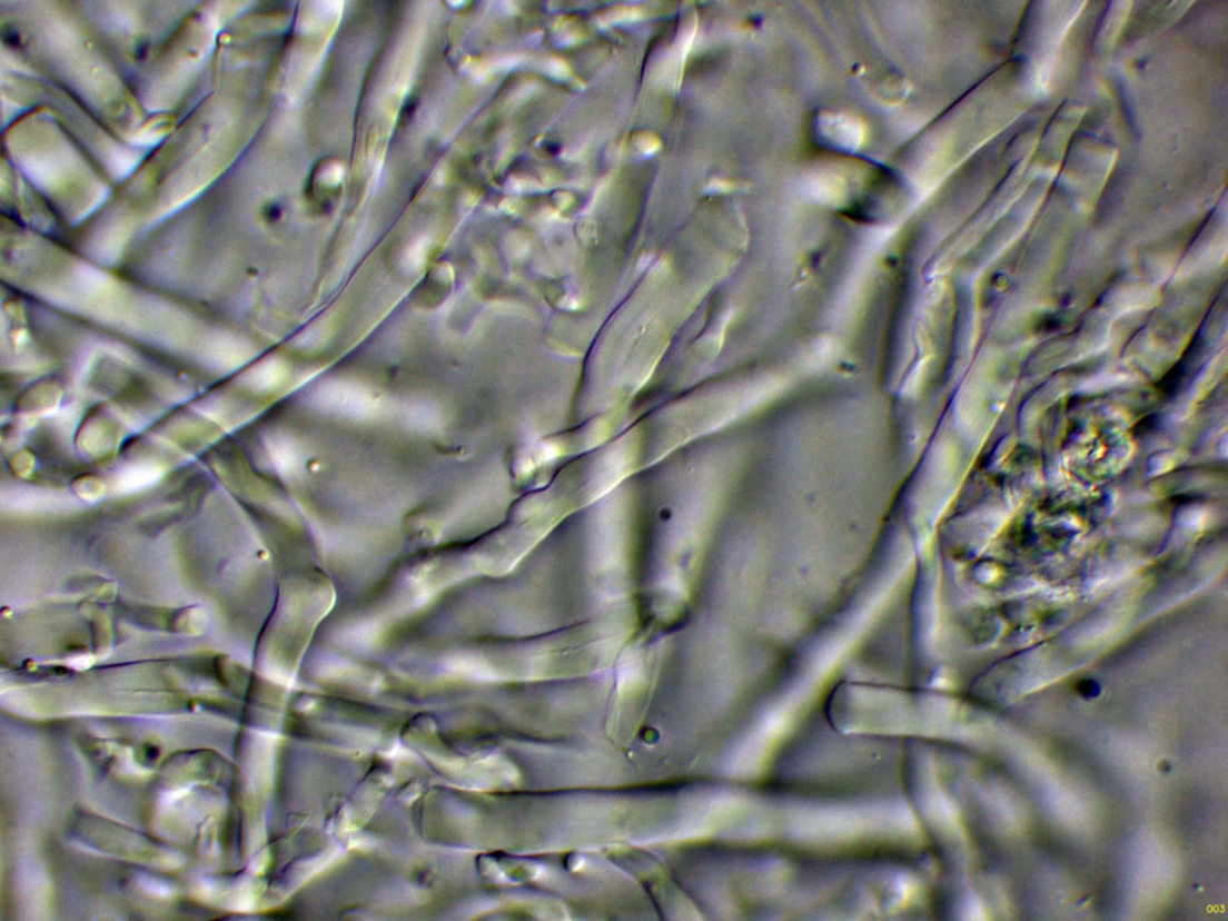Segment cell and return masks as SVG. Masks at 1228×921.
<instances>
[{"label":"cell","instance_id":"cell-1","mask_svg":"<svg viewBox=\"0 0 1228 921\" xmlns=\"http://www.w3.org/2000/svg\"><path fill=\"white\" fill-rule=\"evenodd\" d=\"M316 400L321 408L349 417L363 418L376 410L375 398L350 383L327 384L317 392Z\"/></svg>","mask_w":1228,"mask_h":921}]
</instances>
